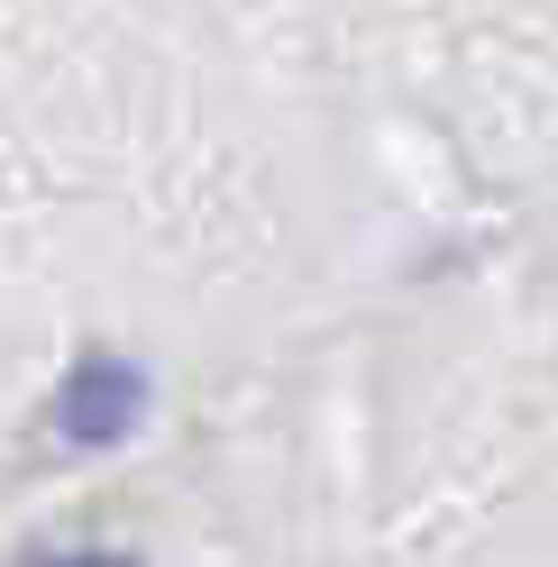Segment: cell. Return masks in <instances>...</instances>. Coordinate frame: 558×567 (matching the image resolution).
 <instances>
[{"instance_id":"1","label":"cell","mask_w":558,"mask_h":567,"mask_svg":"<svg viewBox=\"0 0 558 567\" xmlns=\"http://www.w3.org/2000/svg\"><path fill=\"white\" fill-rule=\"evenodd\" d=\"M128 403H137V384H128V375H92L83 394H74V431H83V440H101V421L128 412Z\"/></svg>"},{"instance_id":"2","label":"cell","mask_w":558,"mask_h":567,"mask_svg":"<svg viewBox=\"0 0 558 567\" xmlns=\"http://www.w3.org/2000/svg\"><path fill=\"white\" fill-rule=\"evenodd\" d=\"M64 567H128V558H64Z\"/></svg>"}]
</instances>
